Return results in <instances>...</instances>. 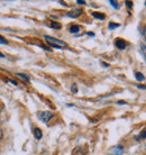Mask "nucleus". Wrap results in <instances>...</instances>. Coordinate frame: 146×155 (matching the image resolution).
I'll return each instance as SVG.
<instances>
[{
    "mask_svg": "<svg viewBox=\"0 0 146 155\" xmlns=\"http://www.w3.org/2000/svg\"><path fill=\"white\" fill-rule=\"evenodd\" d=\"M145 136H146V132H143V134H141V135H139V138H144Z\"/></svg>",
    "mask_w": 146,
    "mask_h": 155,
    "instance_id": "18",
    "label": "nucleus"
},
{
    "mask_svg": "<svg viewBox=\"0 0 146 155\" xmlns=\"http://www.w3.org/2000/svg\"><path fill=\"white\" fill-rule=\"evenodd\" d=\"M142 34H143V36H144V37H145V39H146V26L142 27Z\"/></svg>",
    "mask_w": 146,
    "mask_h": 155,
    "instance_id": "14",
    "label": "nucleus"
},
{
    "mask_svg": "<svg viewBox=\"0 0 146 155\" xmlns=\"http://www.w3.org/2000/svg\"><path fill=\"white\" fill-rule=\"evenodd\" d=\"M114 152L117 153V154H121V152H123V147H121V146H117V147L114 148Z\"/></svg>",
    "mask_w": 146,
    "mask_h": 155,
    "instance_id": "10",
    "label": "nucleus"
},
{
    "mask_svg": "<svg viewBox=\"0 0 146 155\" xmlns=\"http://www.w3.org/2000/svg\"><path fill=\"white\" fill-rule=\"evenodd\" d=\"M136 79H137L138 81H143V80H144V75H143L141 72H137V73H136Z\"/></svg>",
    "mask_w": 146,
    "mask_h": 155,
    "instance_id": "9",
    "label": "nucleus"
},
{
    "mask_svg": "<svg viewBox=\"0 0 146 155\" xmlns=\"http://www.w3.org/2000/svg\"><path fill=\"white\" fill-rule=\"evenodd\" d=\"M45 39H46V42L52 45L53 47H65L66 46V43L61 41V39H58V38H54L52 36H45Z\"/></svg>",
    "mask_w": 146,
    "mask_h": 155,
    "instance_id": "1",
    "label": "nucleus"
},
{
    "mask_svg": "<svg viewBox=\"0 0 146 155\" xmlns=\"http://www.w3.org/2000/svg\"><path fill=\"white\" fill-rule=\"evenodd\" d=\"M79 31H80V27H79L78 25H72V26L70 27V31H71V33H78Z\"/></svg>",
    "mask_w": 146,
    "mask_h": 155,
    "instance_id": "6",
    "label": "nucleus"
},
{
    "mask_svg": "<svg viewBox=\"0 0 146 155\" xmlns=\"http://www.w3.org/2000/svg\"><path fill=\"white\" fill-rule=\"evenodd\" d=\"M78 91V88H77V84H73L72 85V92L75 93Z\"/></svg>",
    "mask_w": 146,
    "mask_h": 155,
    "instance_id": "16",
    "label": "nucleus"
},
{
    "mask_svg": "<svg viewBox=\"0 0 146 155\" xmlns=\"http://www.w3.org/2000/svg\"><path fill=\"white\" fill-rule=\"evenodd\" d=\"M118 26H119L118 24H112V23L109 24V28H110V29H112V28H117Z\"/></svg>",
    "mask_w": 146,
    "mask_h": 155,
    "instance_id": "12",
    "label": "nucleus"
},
{
    "mask_svg": "<svg viewBox=\"0 0 146 155\" xmlns=\"http://www.w3.org/2000/svg\"><path fill=\"white\" fill-rule=\"evenodd\" d=\"M7 43L8 42L4 38V37H2V36H0V44H7Z\"/></svg>",
    "mask_w": 146,
    "mask_h": 155,
    "instance_id": "13",
    "label": "nucleus"
},
{
    "mask_svg": "<svg viewBox=\"0 0 146 155\" xmlns=\"http://www.w3.org/2000/svg\"><path fill=\"white\" fill-rule=\"evenodd\" d=\"M92 16L95 18H98V19H105V15L104 14H99V12H92Z\"/></svg>",
    "mask_w": 146,
    "mask_h": 155,
    "instance_id": "7",
    "label": "nucleus"
},
{
    "mask_svg": "<svg viewBox=\"0 0 146 155\" xmlns=\"http://www.w3.org/2000/svg\"><path fill=\"white\" fill-rule=\"evenodd\" d=\"M1 137H2V130L0 129V138H1Z\"/></svg>",
    "mask_w": 146,
    "mask_h": 155,
    "instance_id": "21",
    "label": "nucleus"
},
{
    "mask_svg": "<svg viewBox=\"0 0 146 155\" xmlns=\"http://www.w3.org/2000/svg\"><path fill=\"white\" fill-rule=\"evenodd\" d=\"M115 44H116V46H117V48H119V50H124V48L126 47V43H125L124 39L118 38L117 41H116Z\"/></svg>",
    "mask_w": 146,
    "mask_h": 155,
    "instance_id": "3",
    "label": "nucleus"
},
{
    "mask_svg": "<svg viewBox=\"0 0 146 155\" xmlns=\"http://www.w3.org/2000/svg\"><path fill=\"white\" fill-rule=\"evenodd\" d=\"M110 4H111L115 8H118V2H117V1H114V0H111V1H110Z\"/></svg>",
    "mask_w": 146,
    "mask_h": 155,
    "instance_id": "15",
    "label": "nucleus"
},
{
    "mask_svg": "<svg viewBox=\"0 0 146 155\" xmlns=\"http://www.w3.org/2000/svg\"><path fill=\"white\" fill-rule=\"evenodd\" d=\"M138 88H141V89H146V85H138Z\"/></svg>",
    "mask_w": 146,
    "mask_h": 155,
    "instance_id": "20",
    "label": "nucleus"
},
{
    "mask_svg": "<svg viewBox=\"0 0 146 155\" xmlns=\"http://www.w3.org/2000/svg\"><path fill=\"white\" fill-rule=\"evenodd\" d=\"M51 27L56 28V29H58V28H61L62 26H61V24H60V23H56V21H52V23H51Z\"/></svg>",
    "mask_w": 146,
    "mask_h": 155,
    "instance_id": "8",
    "label": "nucleus"
},
{
    "mask_svg": "<svg viewBox=\"0 0 146 155\" xmlns=\"http://www.w3.org/2000/svg\"><path fill=\"white\" fill-rule=\"evenodd\" d=\"M34 136L37 138V140H41L42 138V136H43V134H42V130L39 129V128H34Z\"/></svg>",
    "mask_w": 146,
    "mask_h": 155,
    "instance_id": "5",
    "label": "nucleus"
},
{
    "mask_svg": "<svg viewBox=\"0 0 146 155\" xmlns=\"http://www.w3.org/2000/svg\"><path fill=\"white\" fill-rule=\"evenodd\" d=\"M17 75H18V77H19V78H22V79H25V80H26V81H28V80H29V78L27 77V75H25V74L18 73V74H17Z\"/></svg>",
    "mask_w": 146,
    "mask_h": 155,
    "instance_id": "11",
    "label": "nucleus"
},
{
    "mask_svg": "<svg viewBox=\"0 0 146 155\" xmlns=\"http://www.w3.org/2000/svg\"><path fill=\"white\" fill-rule=\"evenodd\" d=\"M77 2H78V4H80V5H85V1H81V0H78Z\"/></svg>",
    "mask_w": 146,
    "mask_h": 155,
    "instance_id": "19",
    "label": "nucleus"
},
{
    "mask_svg": "<svg viewBox=\"0 0 146 155\" xmlns=\"http://www.w3.org/2000/svg\"><path fill=\"white\" fill-rule=\"evenodd\" d=\"M126 4H127V7L128 8H131V6H133V2H131V1H127Z\"/></svg>",
    "mask_w": 146,
    "mask_h": 155,
    "instance_id": "17",
    "label": "nucleus"
},
{
    "mask_svg": "<svg viewBox=\"0 0 146 155\" xmlns=\"http://www.w3.org/2000/svg\"><path fill=\"white\" fill-rule=\"evenodd\" d=\"M0 58H4V54H2V53H0Z\"/></svg>",
    "mask_w": 146,
    "mask_h": 155,
    "instance_id": "22",
    "label": "nucleus"
},
{
    "mask_svg": "<svg viewBox=\"0 0 146 155\" xmlns=\"http://www.w3.org/2000/svg\"><path fill=\"white\" fill-rule=\"evenodd\" d=\"M38 117L39 119L43 120L44 123H47L53 117V114L51 113V111H41V113H38Z\"/></svg>",
    "mask_w": 146,
    "mask_h": 155,
    "instance_id": "2",
    "label": "nucleus"
},
{
    "mask_svg": "<svg viewBox=\"0 0 146 155\" xmlns=\"http://www.w3.org/2000/svg\"><path fill=\"white\" fill-rule=\"evenodd\" d=\"M81 12H82V10H81V9H73L72 12H70L68 15H69L70 17H73V18H75V17H78V16L81 15Z\"/></svg>",
    "mask_w": 146,
    "mask_h": 155,
    "instance_id": "4",
    "label": "nucleus"
}]
</instances>
